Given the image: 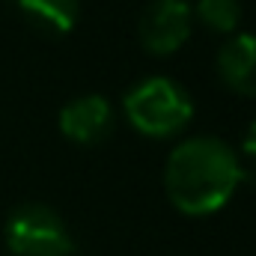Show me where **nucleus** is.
Segmentation results:
<instances>
[{"label": "nucleus", "instance_id": "8", "mask_svg": "<svg viewBox=\"0 0 256 256\" xmlns=\"http://www.w3.org/2000/svg\"><path fill=\"white\" fill-rule=\"evenodd\" d=\"M194 12L214 33H236L242 24V3L238 0H196Z\"/></svg>", "mask_w": 256, "mask_h": 256}, {"label": "nucleus", "instance_id": "7", "mask_svg": "<svg viewBox=\"0 0 256 256\" xmlns=\"http://www.w3.org/2000/svg\"><path fill=\"white\" fill-rule=\"evenodd\" d=\"M33 27L48 36H66L80 15V0H18Z\"/></svg>", "mask_w": 256, "mask_h": 256}, {"label": "nucleus", "instance_id": "6", "mask_svg": "<svg viewBox=\"0 0 256 256\" xmlns=\"http://www.w3.org/2000/svg\"><path fill=\"white\" fill-rule=\"evenodd\" d=\"M218 72L226 86L256 98V36L232 33L218 51Z\"/></svg>", "mask_w": 256, "mask_h": 256}, {"label": "nucleus", "instance_id": "5", "mask_svg": "<svg viewBox=\"0 0 256 256\" xmlns=\"http://www.w3.org/2000/svg\"><path fill=\"white\" fill-rule=\"evenodd\" d=\"M60 131L80 146H96L114 131V108L104 96H80L72 98L60 110Z\"/></svg>", "mask_w": 256, "mask_h": 256}, {"label": "nucleus", "instance_id": "4", "mask_svg": "<svg viewBox=\"0 0 256 256\" xmlns=\"http://www.w3.org/2000/svg\"><path fill=\"white\" fill-rule=\"evenodd\" d=\"M194 24V6L188 0H152L140 15V42L149 54H173L179 51Z\"/></svg>", "mask_w": 256, "mask_h": 256}, {"label": "nucleus", "instance_id": "2", "mask_svg": "<svg viewBox=\"0 0 256 256\" xmlns=\"http://www.w3.org/2000/svg\"><path fill=\"white\" fill-rule=\"evenodd\" d=\"M128 122L146 137H170L179 134L194 120L191 96L170 78H146L126 92Z\"/></svg>", "mask_w": 256, "mask_h": 256}, {"label": "nucleus", "instance_id": "3", "mask_svg": "<svg viewBox=\"0 0 256 256\" xmlns=\"http://www.w3.org/2000/svg\"><path fill=\"white\" fill-rule=\"evenodd\" d=\"M6 248L15 256H72L74 250L63 218L42 202H24L9 214Z\"/></svg>", "mask_w": 256, "mask_h": 256}, {"label": "nucleus", "instance_id": "1", "mask_svg": "<svg viewBox=\"0 0 256 256\" xmlns=\"http://www.w3.org/2000/svg\"><path fill=\"white\" fill-rule=\"evenodd\" d=\"M242 179V161L220 137H191L179 143L164 167V188L170 202L194 218L224 208Z\"/></svg>", "mask_w": 256, "mask_h": 256}, {"label": "nucleus", "instance_id": "9", "mask_svg": "<svg viewBox=\"0 0 256 256\" xmlns=\"http://www.w3.org/2000/svg\"><path fill=\"white\" fill-rule=\"evenodd\" d=\"M244 152H248V158H254L256 161V120L250 122L248 134H244Z\"/></svg>", "mask_w": 256, "mask_h": 256}]
</instances>
